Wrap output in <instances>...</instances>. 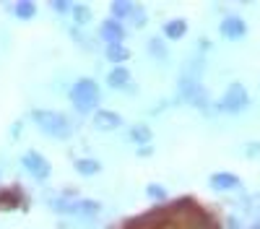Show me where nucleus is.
<instances>
[{
    "instance_id": "7ed1b4c3",
    "label": "nucleus",
    "mask_w": 260,
    "mask_h": 229,
    "mask_svg": "<svg viewBox=\"0 0 260 229\" xmlns=\"http://www.w3.org/2000/svg\"><path fill=\"white\" fill-rule=\"evenodd\" d=\"M50 208L68 216H96L102 211V206L96 201H68V198H52Z\"/></svg>"
},
{
    "instance_id": "20e7f679",
    "label": "nucleus",
    "mask_w": 260,
    "mask_h": 229,
    "mask_svg": "<svg viewBox=\"0 0 260 229\" xmlns=\"http://www.w3.org/2000/svg\"><path fill=\"white\" fill-rule=\"evenodd\" d=\"M247 104H250L247 89L242 86V83H232V86L226 89V94L221 96V102H219V110L221 112H242Z\"/></svg>"
},
{
    "instance_id": "aec40b11",
    "label": "nucleus",
    "mask_w": 260,
    "mask_h": 229,
    "mask_svg": "<svg viewBox=\"0 0 260 229\" xmlns=\"http://www.w3.org/2000/svg\"><path fill=\"white\" fill-rule=\"evenodd\" d=\"M146 193H148V198H156V201H164L167 198V190H164L161 185H148Z\"/></svg>"
},
{
    "instance_id": "f03ea898",
    "label": "nucleus",
    "mask_w": 260,
    "mask_h": 229,
    "mask_svg": "<svg viewBox=\"0 0 260 229\" xmlns=\"http://www.w3.org/2000/svg\"><path fill=\"white\" fill-rule=\"evenodd\" d=\"M99 99H102V91H99V83L94 78H78L71 86V102L78 112L96 110Z\"/></svg>"
},
{
    "instance_id": "f257e3e1",
    "label": "nucleus",
    "mask_w": 260,
    "mask_h": 229,
    "mask_svg": "<svg viewBox=\"0 0 260 229\" xmlns=\"http://www.w3.org/2000/svg\"><path fill=\"white\" fill-rule=\"evenodd\" d=\"M31 120L34 125L50 138H57V141H68L73 136V122L65 117L62 112H55V110H34L31 112Z\"/></svg>"
},
{
    "instance_id": "6e6552de",
    "label": "nucleus",
    "mask_w": 260,
    "mask_h": 229,
    "mask_svg": "<svg viewBox=\"0 0 260 229\" xmlns=\"http://www.w3.org/2000/svg\"><path fill=\"white\" fill-rule=\"evenodd\" d=\"M122 125V117L112 110H96L94 112V128L102 130V133H112Z\"/></svg>"
},
{
    "instance_id": "dca6fc26",
    "label": "nucleus",
    "mask_w": 260,
    "mask_h": 229,
    "mask_svg": "<svg viewBox=\"0 0 260 229\" xmlns=\"http://www.w3.org/2000/svg\"><path fill=\"white\" fill-rule=\"evenodd\" d=\"M148 52H151V57H156V60H167L169 57V50H167V45H164V39H159V37H151L148 39Z\"/></svg>"
},
{
    "instance_id": "ddd939ff",
    "label": "nucleus",
    "mask_w": 260,
    "mask_h": 229,
    "mask_svg": "<svg viewBox=\"0 0 260 229\" xmlns=\"http://www.w3.org/2000/svg\"><path fill=\"white\" fill-rule=\"evenodd\" d=\"M76 172L83 175V177H91V175H99L102 172V164L96 159H76Z\"/></svg>"
},
{
    "instance_id": "412c9836",
    "label": "nucleus",
    "mask_w": 260,
    "mask_h": 229,
    "mask_svg": "<svg viewBox=\"0 0 260 229\" xmlns=\"http://www.w3.org/2000/svg\"><path fill=\"white\" fill-rule=\"evenodd\" d=\"M52 8H55L57 13H68L73 6H71V3H52Z\"/></svg>"
},
{
    "instance_id": "0eeeda50",
    "label": "nucleus",
    "mask_w": 260,
    "mask_h": 229,
    "mask_svg": "<svg viewBox=\"0 0 260 229\" xmlns=\"http://www.w3.org/2000/svg\"><path fill=\"white\" fill-rule=\"evenodd\" d=\"M219 31H221V37L237 42V39H242L247 34V24H245L240 16H226L221 24H219Z\"/></svg>"
},
{
    "instance_id": "9d476101",
    "label": "nucleus",
    "mask_w": 260,
    "mask_h": 229,
    "mask_svg": "<svg viewBox=\"0 0 260 229\" xmlns=\"http://www.w3.org/2000/svg\"><path fill=\"white\" fill-rule=\"evenodd\" d=\"M107 83H110L112 89H130V71L125 66H115L107 73Z\"/></svg>"
},
{
    "instance_id": "f3484780",
    "label": "nucleus",
    "mask_w": 260,
    "mask_h": 229,
    "mask_svg": "<svg viewBox=\"0 0 260 229\" xmlns=\"http://www.w3.org/2000/svg\"><path fill=\"white\" fill-rule=\"evenodd\" d=\"M13 13H16V18H21V21H29V18H34L37 6L29 3V0H24V3H16V6H13Z\"/></svg>"
},
{
    "instance_id": "6ab92c4d",
    "label": "nucleus",
    "mask_w": 260,
    "mask_h": 229,
    "mask_svg": "<svg viewBox=\"0 0 260 229\" xmlns=\"http://www.w3.org/2000/svg\"><path fill=\"white\" fill-rule=\"evenodd\" d=\"M127 21H130V24H133L136 29H141V26L146 24V13H143V8H141V6H136V8H133V13H130V18H127Z\"/></svg>"
},
{
    "instance_id": "1a4fd4ad",
    "label": "nucleus",
    "mask_w": 260,
    "mask_h": 229,
    "mask_svg": "<svg viewBox=\"0 0 260 229\" xmlns=\"http://www.w3.org/2000/svg\"><path fill=\"white\" fill-rule=\"evenodd\" d=\"M208 182H211L213 190H219V193H224V190H240V185H242V180L237 175H232V172H216V175H211Z\"/></svg>"
},
{
    "instance_id": "f8f14e48",
    "label": "nucleus",
    "mask_w": 260,
    "mask_h": 229,
    "mask_svg": "<svg viewBox=\"0 0 260 229\" xmlns=\"http://www.w3.org/2000/svg\"><path fill=\"white\" fill-rule=\"evenodd\" d=\"M151 138H154V133H151V128H148V125H143V122H138V125L130 128V141L138 143V146L151 143Z\"/></svg>"
},
{
    "instance_id": "9b49d317",
    "label": "nucleus",
    "mask_w": 260,
    "mask_h": 229,
    "mask_svg": "<svg viewBox=\"0 0 260 229\" xmlns=\"http://www.w3.org/2000/svg\"><path fill=\"white\" fill-rule=\"evenodd\" d=\"M187 34V24H185V18H172V21H167L164 24V37L167 39H182Z\"/></svg>"
},
{
    "instance_id": "423d86ee",
    "label": "nucleus",
    "mask_w": 260,
    "mask_h": 229,
    "mask_svg": "<svg viewBox=\"0 0 260 229\" xmlns=\"http://www.w3.org/2000/svg\"><path fill=\"white\" fill-rule=\"evenodd\" d=\"M99 37L107 42V47L110 45H122L125 26L120 24V21H115V18H107V21H102V26H99Z\"/></svg>"
},
{
    "instance_id": "2eb2a0df",
    "label": "nucleus",
    "mask_w": 260,
    "mask_h": 229,
    "mask_svg": "<svg viewBox=\"0 0 260 229\" xmlns=\"http://www.w3.org/2000/svg\"><path fill=\"white\" fill-rule=\"evenodd\" d=\"M127 57H130V50L125 45H110V47H107V60L115 62V66H122Z\"/></svg>"
},
{
    "instance_id": "4be33fe9",
    "label": "nucleus",
    "mask_w": 260,
    "mask_h": 229,
    "mask_svg": "<svg viewBox=\"0 0 260 229\" xmlns=\"http://www.w3.org/2000/svg\"><path fill=\"white\" fill-rule=\"evenodd\" d=\"M245 154H247V156H255V154H260V146H257V143H250L247 149H245Z\"/></svg>"
},
{
    "instance_id": "39448f33",
    "label": "nucleus",
    "mask_w": 260,
    "mask_h": 229,
    "mask_svg": "<svg viewBox=\"0 0 260 229\" xmlns=\"http://www.w3.org/2000/svg\"><path fill=\"white\" fill-rule=\"evenodd\" d=\"M21 167L34 177V180H47L52 175V164L42 156L39 151H26L24 156H21Z\"/></svg>"
},
{
    "instance_id": "5701e85b",
    "label": "nucleus",
    "mask_w": 260,
    "mask_h": 229,
    "mask_svg": "<svg viewBox=\"0 0 260 229\" xmlns=\"http://www.w3.org/2000/svg\"><path fill=\"white\" fill-rule=\"evenodd\" d=\"M250 229H260V224H252V226H250Z\"/></svg>"
},
{
    "instance_id": "a211bd4d",
    "label": "nucleus",
    "mask_w": 260,
    "mask_h": 229,
    "mask_svg": "<svg viewBox=\"0 0 260 229\" xmlns=\"http://www.w3.org/2000/svg\"><path fill=\"white\" fill-rule=\"evenodd\" d=\"M71 11H73V21H76V24H81V26H86V24L91 21V8H89V6L76 3Z\"/></svg>"
},
{
    "instance_id": "4468645a",
    "label": "nucleus",
    "mask_w": 260,
    "mask_h": 229,
    "mask_svg": "<svg viewBox=\"0 0 260 229\" xmlns=\"http://www.w3.org/2000/svg\"><path fill=\"white\" fill-rule=\"evenodd\" d=\"M133 8H136V6H133V3H125V0H117V3H112V6H110V11H112V18H115V21H120V24L130 18Z\"/></svg>"
}]
</instances>
